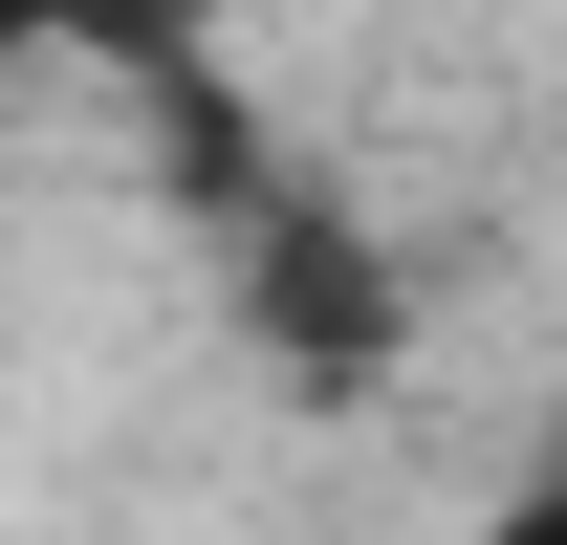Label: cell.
Here are the masks:
<instances>
[{"label": "cell", "mask_w": 567, "mask_h": 545, "mask_svg": "<svg viewBox=\"0 0 567 545\" xmlns=\"http://www.w3.org/2000/svg\"><path fill=\"white\" fill-rule=\"evenodd\" d=\"M153 0H0V66H66V44H132Z\"/></svg>", "instance_id": "2"}, {"label": "cell", "mask_w": 567, "mask_h": 545, "mask_svg": "<svg viewBox=\"0 0 567 545\" xmlns=\"http://www.w3.org/2000/svg\"><path fill=\"white\" fill-rule=\"evenodd\" d=\"M458 545H567V436H546V459H502V480H481V524H458Z\"/></svg>", "instance_id": "1"}]
</instances>
